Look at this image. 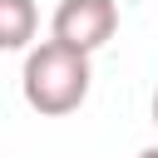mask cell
Returning a JSON list of instances; mask_svg holds the SVG:
<instances>
[{"label":"cell","instance_id":"cell-4","mask_svg":"<svg viewBox=\"0 0 158 158\" xmlns=\"http://www.w3.org/2000/svg\"><path fill=\"white\" fill-rule=\"evenodd\" d=\"M138 158H158V143H148V148H143V153H138Z\"/></svg>","mask_w":158,"mask_h":158},{"label":"cell","instance_id":"cell-3","mask_svg":"<svg viewBox=\"0 0 158 158\" xmlns=\"http://www.w3.org/2000/svg\"><path fill=\"white\" fill-rule=\"evenodd\" d=\"M35 25H40L35 0H0V44L5 49H25L35 40Z\"/></svg>","mask_w":158,"mask_h":158},{"label":"cell","instance_id":"cell-2","mask_svg":"<svg viewBox=\"0 0 158 158\" xmlns=\"http://www.w3.org/2000/svg\"><path fill=\"white\" fill-rule=\"evenodd\" d=\"M118 30V0H59L54 20H49V40L69 44V49H104Z\"/></svg>","mask_w":158,"mask_h":158},{"label":"cell","instance_id":"cell-5","mask_svg":"<svg viewBox=\"0 0 158 158\" xmlns=\"http://www.w3.org/2000/svg\"><path fill=\"white\" fill-rule=\"evenodd\" d=\"M153 128H158V89H153Z\"/></svg>","mask_w":158,"mask_h":158},{"label":"cell","instance_id":"cell-1","mask_svg":"<svg viewBox=\"0 0 158 158\" xmlns=\"http://www.w3.org/2000/svg\"><path fill=\"white\" fill-rule=\"evenodd\" d=\"M89 84H94V69H89V54L84 49H69L59 40H44L25 54V69H20V94L35 114L44 118H64L74 114L84 99H89Z\"/></svg>","mask_w":158,"mask_h":158}]
</instances>
